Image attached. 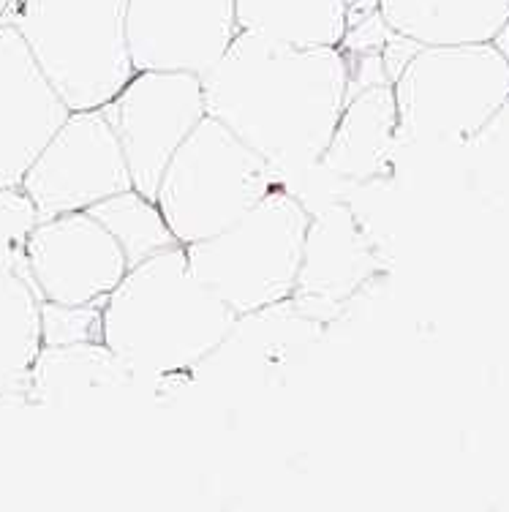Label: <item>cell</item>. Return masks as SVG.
Instances as JSON below:
<instances>
[{
	"mask_svg": "<svg viewBox=\"0 0 509 512\" xmlns=\"http://www.w3.org/2000/svg\"><path fill=\"white\" fill-rule=\"evenodd\" d=\"M205 109L273 169H308L349 99L341 47H289L237 33L202 77Z\"/></svg>",
	"mask_w": 509,
	"mask_h": 512,
	"instance_id": "6da1fadb",
	"label": "cell"
},
{
	"mask_svg": "<svg viewBox=\"0 0 509 512\" xmlns=\"http://www.w3.org/2000/svg\"><path fill=\"white\" fill-rule=\"evenodd\" d=\"M240 316L221 303L175 246L131 267L104 300V344L134 376L194 368L235 333Z\"/></svg>",
	"mask_w": 509,
	"mask_h": 512,
	"instance_id": "7a4b0ae2",
	"label": "cell"
},
{
	"mask_svg": "<svg viewBox=\"0 0 509 512\" xmlns=\"http://www.w3.org/2000/svg\"><path fill=\"white\" fill-rule=\"evenodd\" d=\"M128 0H14L6 20L71 112L98 109L134 77Z\"/></svg>",
	"mask_w": 509,
	"mask_h": 512,
	"instance_id": "3957f363",
	"label": "cell"
},
{
	"mask_svg": "<svg viewBox=\"0 0 509 512\" xmlns=\"http://www.w3.org/2000/svg\"><path fill=\"white\" fill-rule=\"evenodd\" d=\"M398 139L471 145L509 101V58L496 41L417 47L392 79Z\"/></svg>",
	"mask_w": 509,
	"mask_h": 512,
	"instance_id": "277c9868",
	"label": "cell"
},
{
	"mask_svg": "<svg viewBox=\"0 0 509 512\" xmlns=\"http://www.w3.org/2000/svg\"><path fill=\"white\" fill-rule=\"evenodd\" d=\"M308 207L292 191L273 186L224 232L186 246L194 276L240 319L292 300Z\"/></svg>",
	"mask_w": 509,
	"mask_h": 512,
	"instance_id": "5b68a950",
	"label": "cell"
},
{
	"mask_svg": "<svg viewBox=\"0 0 509 512\" xmlns=\"http://www.w3.org/2000/svg\"><path fill=\"white\" fill-rule=\"evenodd\" d=\"M275 186V169L207 115L169 158L156 205L183 246L232 227Z\"/></svg>",
	"mask_w": 509,
	"mask_h": 512,
	"instance_id": "8992f818",
	"label": "cell"
},
{
	"mask_svg": "<svg viewBox=\"0 0 509 512\" xmlns=\"http://www.w3.org/2000/svg\"><path fill=\"white\" fill-rule=\"evenodd\" d=\"M101 112L123 148L134 188L156 202L169 158L207 118L202 77L186 71H137Z\"/></svg>",
	"mask_w": 509,
	"mask_h": 512,
	"instance_id": "52a82bcc",
	"label": "cell"
},
{
	"mask_svg": "<svg viewBox=\"0 0 509 512\" xmlns=\"http://www.w3.org/2000/svg\"><path fill=\"white\" fill-rule=\"evenodd\" d=\"M20 188L36 207L39 221L88 210L134 188L123 148L101 107L71 112L33 158Z\"/></svg>",
	"mask_w": 509,
	"mask_h": 512,
	"instance_id": "ba28073f",
	"label": "cell"
},
{
	"mask_svg": "<svg viewBox=\"0 0 509 512\" xmlns=\"http://www.w3.org/2000/svg\"><path fill=\"white\" fill-rule=\"evenodd\" d=\"M25 270L41 300L88 306L107 300L128 273V262L118 240L88 210H71L36 221Z\"/></svg>",
	"mask_w": 509,
	"mask_h": 512,
	"instance_id": "9c48e42d",
	"label": "cell"
},
{
	"mask_svg": "<svg viewBox=\"0 0 509 512\" xmlns=\"http://www.w3.org/2000/svg\"><path fill=\"white\" fill-rule=\"evenodd\" d=\"M237 33L235 0H128L126 6L134 71L205 77Z\"/></svg>",
	"mask_w": 509,
	"mask_h": 512,
	"instance_id": "30bf717a",
	"label": "cell"
},
{
	"mask_svg": "<svg viewBox=\"0 0 509 512\" xmlns=\"http://www.w3.org/2000/svg\"><path fill=\"white\" fill-rule=\"evenodd\" d=\"M69 115L20 30L0 22V188H20L33 158Z\"/></svg>",
	"mask_w": 509,
	"mask_h": 512,
	"instance_id": "8fae6325",
	"label": "cell"
},
{
	"mask_svg": "<svg viewBox=\"0 0 509 512\" xmlns=\"http://www.w3.org/2000/svg\"><path fill=\"white\" fill-rule=\"evenodd\" d=\"M382 267L360 218L349 205L335 202L316 216L311 213L292 300L316 308L341 306L382 273Z\"/></svg>",
	"mask_w": 509,
	"mask_h": 512,
	"instance_id": "7c38bea8",
	"label": "cell"
},
{
	"mask_svg": "<svg viewBox=\"0 0 509 512\" xmlns=\"http://www.w3.org/2000/svg\"><path fill=\"white\" fill-rule=\"evenodd\" d=\"M398 145V109L392 82H373L343 104L316 167L341 180L371 183L390 175Z\"/></svg>",
	"mask_w": 509,
	"mask_h": 512,
	"instance_id": "4fadbf2b",
	"label": "cell"
},
{
	"mask_svg": "<svg viewBox=\"0 0 509 512\" xmlns=\"http://www.w3.org/2000/svg\"><path fill=\"white\" fill-rule=\"evenodd\" d=\"M376 17L417 47L485 44L509 25V0H376Z\"/></svg>",
	"mask_w": 509,
	"mask_h": 512,
	"instance_id": "5bb4252c",
	"label": "cell"
},
{
	"mask_svg": "<svg viewBox=\"0 0 509 512\" xmlns=\"http://www.w3.org/2000/svg\"><path fill=\"white\" fill-rule=\"evenodd\" d=\"M134 371L104 341L41 346L30 368L28 398L39 406H71L88 395L115 393L134 384Z\"/></svg>",
	"mask_w": 509,
	"mask_h": 512,
	"instance_id": "9a60e30c",
	"label": "cell"
},
{
	"mask_svg": "<svg viewBox=\"0 0 509 512\" xmlns=\"http://www.w3.org/2000/svg\"><path fill=\"white\" fill-rule=\"evenodd\" d=\"M240 33L289 47H341L349 36L346 0H235Z\"/></svg>",
	"mask_w": 509,
	"mask_h": 512,
	"instance_id": "2e32d148",
	"label": "cell"
},
{
	"mask_svg": "<svg viewBox=\"0 0 509 512\" xmlns=\"http://www.w3.org/2000/svg\"><path fill=\"white\" fill-rule=\"evenodd\" d=\"M41 352V297L22 273H0V395H28Z\"/></svg>",
	"mask_w": 509,
	"mask_h": 512,
	"instance_id": "e0dca14e",
	"label": "cell"
},
{
	"mask_svg": "<svg viewBox=\"0 0 509 512\" xmlns=\"http://www.w3.org/2000/svg\"><path fill=\"white\" fill-rule=\"evenodd\" d=\"M88 213L118 240V246L126 254L128 270L167 248L183 246L175 232L169 229L167 218L161 216L156 202L139 194L137 188H128L115 197L101 199L88 207Z\"/></svg>",
	"mask_w": 509,
	"mask_h": 512,
	"instance_id": "ac0fdd59",
	"label": "cell"
},
{
	"mask_svg": "<svg viewBox=\"0 0 509 512\" xmlns=\"http://www.w3.org/2000/svg\"><path fill=\"white\" fill-rule=\"evenodd\" d=\"M36 221V207L22 188H0V273L28 276L25 248Z\"/></svg>",
	"mask_w": 509,
	"mask_h": 512,
	"instance_id": "d6986e66",
	"label": "cell"
},
{
	"mask_svg": "<svg viewBox=\"0 0 509 512\" xmlns=\"http://www.w3.org/2000/svg\"><path fill=\"white\" fill-rule=\"evenodd\" d=\"M104 341V300L88 306H63L41 300V346Z\"/></svg>",
	"mask_w": 509,
	"mask_h": 512,
	"instance_id": "ffe728a7",
	"label": "cell"
},
{
	"mask_svg": "<svg viewBox=\"0 0 509 512\" xmlns=\"http://www.w3.org/2000/svg\"><path fill=\"white\" fill-rule=\"evenodd\" d=\"M11 6H14V0H0V22L6 20V14L11 11Z\"/></svg>",
	"mask_w": 509,
	"mask_h": 512,
	"instance_id": "44dd1931",
	"label": "cell"
},
{
	"mask_svg": "<svg viewBox=\"0 0 509 512\" xmlns=\"http://www.w3.org/2000/svg\"><path fill=\"white\" fill-rule=\"evenodd\" d=\"M346 3H349V11H352L354 6H357V3H363V0H346Z\"/></svg>",
	"mask_w": 509,
	"mask_h": 512,
	"instance_id": "7402d4cb",
	"label": "cell"
},
{
	"mask_svg": "<svg viewBox=\"0 0 509 512\" xmlns=\"http://www.w3.org/2000/svg\"><path fill=\"white\" fill-rule=\"evenodd\" d=\"M504 33H507V36H509V25H507V28H504ZM501 52H504V55H507V58H509V50H507V47H501Z\"/></svg>",
	"mask_w": 509,
	"mask_h": 512,
	"instance_id": "603a6c76",
	"label": "cell"
}]
</instances>
